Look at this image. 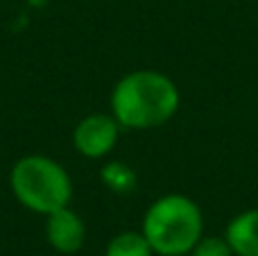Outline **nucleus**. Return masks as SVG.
<instances>
[{
    "mask_svg": "<svg viewBox=\"0 0 258 256\" xmlns=\"http://www.w3.org/2000/svg\"><path fill=\"white\" fill-rule=\"evenodd\" d=\"M188 256H233V249L224 236H202Z\"/></svg>",
    "mask_w": 258,
    "mask_h": 256,
    "instance_id": "obj_9",
    "label": "nucleus"
},
{
    "mask_svg": "<svg viewBox=\"0 0 258 256\" xmlns=\"http://www.w3.org/2000/svg\"><path fill=\"white\" fill-rule=\"evenodd\" d=\"M102 179L109 188L118 190V193H129L136 188V175L122 163H109L102 168Z\"/></svg>",
    "mask_w": 258,
    "mask_h": 256,
    "instance_id": "obj_8",
    "label": "nucleus"
},
{
    "mask_svg": "<svg viewBox=\"0 0 258 256\" xmlns=\"http://www.w3.org/2000/svg\"><path fill=\"white\" fill-rule=\"evenodd\" d=\"M45 238L59 254H75L84 247L86 225L73 209L63 207L45 216Z\"/></svg>",
    "mask_w": 258,
    "mask_h": 256,
    "instance_id": "obj_5",
    "label": "nucleus"
},
{
    "mask_svg": "<svg viewBox=\"0 0 258 256\" xmlns=\"http://www.w3.org/2000/svg\"><path fill=\"white\" fill-rule=\"evenodd\" d=\"M233 256H258V209H247L229 220L224 229Z\"/></svg>",
    "mask_w": 258,
    "mask_h": 256,
    "instance_id": "obj_6",
    "label": "nucleus"
},
{
    "mask_svg": "<svg viewBox=\"0 0 258 256\" xmlns=\"http://www.w3.org/2000/svg\"><path fill=\"white\" fill-rule=\"evenodd\" d=\"M9 186L25 209L41 216L68 207L73 198V181L66 168L43 154H30L14 163Z\"/></svg>",
    "mask_w": 258,
    "mask_h": 256,
    "instance_id": "obj_3",
    "label": "nucleus"
},
{
    "mask_svg": "<svg viewBox=\"0 0 258 256\" xmlns=\"http://www.w3.org/2000/svg\"><path fill=\"white\" fill-rule=\"evenodd\" d=\"M104 256H154V249L143 231H122L109 240Z\"/></svg>",
    "mask_w": 258,
    "mask_h": 256,
    "instance_id": "obj_7",
    "label": "nucleus"
},
{
    "mask_svg": "<svg viewBox=\"0 0 258 256\" xmlns=\"http://www.w3.org/2000/svg\"><path fill=\"white\" fill-rule=\"evenodd\" d=\"M118 134H120V122L107 113H89L77 122L73 132V143L75 150L86 159H102L116 148Z\"/></svg>",
    "mask_w": 258,
    "mask_h": 256,
    "instance_id": "obj_4",
    "label": "nucleus"
},
{
    "mask_svg": "<svg viewBox=\"0 0 258 256\" xmlns=\"http://www.w3.org/2000/svg\"><path fill=\"white\" fill-rule=\"evenodd\" d=\"M141 231L154 254L188 256L204 236V216L195 200L181 193H170L150 204Z\"/></svg>",
    "mask_w": 258,
    "mask_h": 256,
    "instance_id": "obj_2",
    "label": "nucleus"
},
{
    "mask_svg": "<svg viewBox=\"0 0 258 256\" xmlns=\"http://www.w3.org/2000/svg\"><path fill=\"white\" fill-rule=\"evenodd\" d=\"M181 104L179 89L165 73L134 71L116 82L111 113L125 130H154L174 118Z\"/></svg>",
    "mask_w": 258,
    "mask_h": 256,
    "instance_id": "obj_1",
    "label": "nucleus"
}]
</instances>
